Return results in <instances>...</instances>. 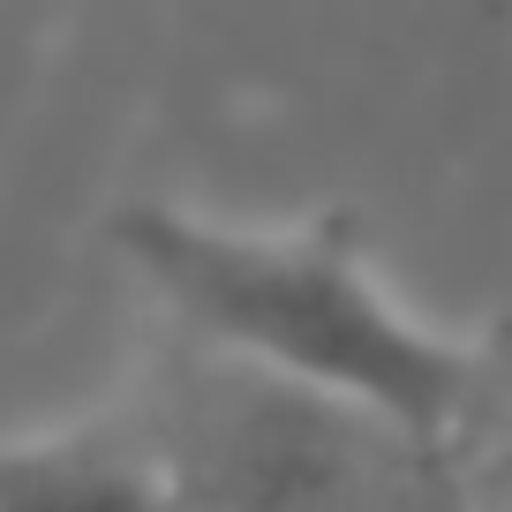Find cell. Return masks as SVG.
<instances>
[{"label":"cell","mask_w":512,"mask_h":512,"mask_svg":"<svg viewBox=\"0 0 512 512\" xmlns=\"http://www.w3.org/2000/svg\"><path fill=\"white\" fill-rule=\"evenodd\" d=\"M106 241L211 362L369 415L430 452H460L475 430L490 354L422 324L384 287L354 211L332 204L309 219L249 226L181 204H121Z\"/></svg>","instance_id":"6da1fadb"},{"label":"cell","mask_w":512,"mask_h":512,"mask_svg":"<svg viewBox=\"0 0 512 512\" xmlns=\"http://www.w3.org/2000/svg\"><path fill=\"white\" fill-rule=\"evenodd\" d=\"M0 512H181V490L151 422H83L0 445Z\"/></svg>","instance_id":"7a4b0ae2"},{"label":"cell","mask_w":512,"mask_h":512,"mask_svg":"<svg viewBox=\"0 0 512 512\" xmlns=\"http://www.w3.org/2000/svg\"><path fill=\"white\" fill-rule=\"evenodd\" d=\"M497 512H512V460H505V475H497Z\"/></svg>","instance_id":"3957f363"}]
</instances>
